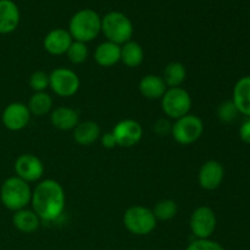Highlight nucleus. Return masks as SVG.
I'll use <instances>...</instances> for the list:
<instances>
[{"label":"nucleus","instance_id":"nucleus-9","mask_svg":"<svg viewBox=\"0 0 250 250\" xmlns=\"http://www.w3.org/2000/svg\"><path fill=\"white\" fill-rule=\"evenodd\" d=\"M217 225L216 215L209 207H199L190 216L189 226L197 239H209L215 232Z\"/></svg>","mask_w":250,"mask_h":250},{"label":"nucleus","instance_id":"nucleus-11","mask_svg":"<svg viewBox=\"0 0 250 250\" xmlns=\"http://www.w3.org/2000/svg\"><path fill=\"white\" fill-rule=\"evenodd\" d=\"M15 172L24 182H37L43 177L44 165L33 154H22L15 161Z\"/></svg>","mask_w":250,"mask_h":250},{"label":"nucleus","instance_id":"nucleus-8","mask_svg":"<svg viewBox=\"0 0 250 250\" xmlns=\"http://www.w3.org/2000/svg\"><path fill=\"white\" fill-rule=\"evenodd\" d=\"M80 78L77 73L66 67H58L49 75V87L58 97H73L80 89Z\"/></svg>","mask_w":250,"mask_h":250},{"label":"nucleus","instance_id":"nucleus-1","mask_svg":"<svg viewBox=\"0 0 250 250\" xmlns=\"http://www.w3.org/2000/svg\"><path fill=\"white\" fill-rule=\"evenodd\" d=\"M31 204L39 219L46 222L56 221L65 209V190L56 181L44 180L32 192Z\"/></svg>","mask_w":250,"mask_h":250},{"label":"nucleus","instance_id":"nucleus-25","mask_svg":"<svg viewBox=\"0 0 250 250\" xmlns=\"http://www.w3.org/2000/svg\"><path fill=\"white\" fill-rule=\"evenodd\" d=\"M178 207L175 200L172 199H161L156 203L155 208L153 209L154 216L158 221H168L172 220L177 215Z\"/></svg>","mask_w":250,"mask_h":250},{"label":"nucleus","instance_id":"nucleus-5","mask_svg":"<svg viewBox=\"0 0 250 250\" xmlns=\"http://www.w3.org/2000/svg\"><path fill=\"white\" fill-rule=\"evenodd\" d=\"M158 220L153 210L142 205L128 208L124 215V225L128 232L136 236H146L155 229Z\"/></svg>","mask_w":250,"mask_h":250},{"label":"nucleus","instance_id":"nucleus-22","mask_svg":"<svg viewBox=\"0 0 250 250\" xmlns=\"http://www.w3.org/2000/svg\"><path fill=\"white\" fill-rule=\"evenodd\" d=\"M144 60V50L139 43L129 41L121 45V61L127 67L136 68Z\"/></svg>","mask_w":250,"mask_h":250},{"label":"nucleus","instance_id":"nucleus-19","mask_svg":"<svg viewBox=\"0 0 250 250\" xmlns=\"http://www.w3.org/2000/svg\"><path fill=\"white\" fill-rule=\"evenodd\" d=\"M102 136V131L97 122L83 121L80 122L73 129V139L77 144L83 146H92Z\"/></svg>","mask_w":250,"mask_h":250},{"label":"nucleus","instance_id":"nucleus-30","mask_svg":"<svg viewBox=\"0 0 250 250\" xmlns=\"http://www.w3.org/2000/svg\"><path fill=\"white\" fill-rule=\"evenodd\" d=\"M153 129L156 136L165 137L167 134H170L171 131H172V124L167 119H159L155 122V125H154Z\"/></svg>","mask_w":250,"mask_h":250},{"label":"nucleus","instance_id":"nucleus-18","mask_svg":"<svg viewBox=\"0 0 250 250\" xmlns=\"http://www.w3.org/2000/svg\"><path fill=\"white\" fill-rule=\"evenodd\" d=\"M167 90L163 77L158 75H146L139 82V92L149 100L161 99Z\"/></svg>","mask_w":250,"mask_h":250},{"label":"nucleus","instance_id":"nucleus-7","mask_svg":"<svg viewBox=\"0 0 250 250\" xmlns=\"http://www.w3.org/2000/svg\"><path fill=\"white\" fill-rule=\"evenodd\" d=\"M204 132V124L202 119L197 115L188 114L181 119L176 120L172 124V134L173 139L181 146H189L195 143Z\"/></svg>","mask_w":250,"mask_h":250},{"label":"nucleus","instance_id":"nucleus-26","mask_svg":"<svg viewBox=\"0 0 250 250\" xmlns=\"http://www.w3.org/2000/svg\"><path fill=\"white\" fill-rule=\"evenodd\" d=\"M66 55H67L70 62L73 63V65H81V63L85 62L88 58L87 44L82 43V42L73 41Z\"/></svg>","mask_w":250,"mask_h":250},{"label":"nucleus","instance_id":"nucleus-21","mask_svg":"<svg viewBox=\"0 0 250 250\" xmlns=\"http://www.w3.org/2000/svg\"><path fill=\"white\" fill-rule=\"evenodd\" d=\"M12 224L22 233H33L38 229L41 219L37 216L33 210L22 209L15 211L12 216Z\"/></svg>","mask_w":250,"mask_h":250},{"label":"nucleus","instance_id":"nucleus-27","mask_svg":"<svg viewBox=\"0 0 250 250\" xmlns=\"http://www.w3.org/2000/svg\"><path fill=\"white\" fill-rule=\"evenodd\" d=\"M29 85L34 93L45 92L49 87V75L44 71H36L29 77Z\"/></svg>","mask_w":250,"mask_h":250},{"label":"nucleus","instance_id":"nucleus-13","mask_svg":"<svg viewBox=\"0 0 250 250\" xmlns=\"http://www.w3.org/2000/svg\"><path fill=\"white\" fill-rule=\"evenodd\" d=\"M225 177V168L216 160H208L198 172V182L205 190H215L221 186Z\"/></svg>","mask_w":250,"mask_h":250},{"label":"nucleus","instance_id":"nucleus-2","mask_svg":"<svg viewBox=\"0 0 250 250\" xmlns=\"http://www.w3.org/2000/svg\"><path fill=\"white\" fill-rule=\"evenodd\" d=\"M68 32L73 41L89 43L102 32V17L92 9L80 10L71 17Z\"/></svg>","mask_w":250,"mask_h":250},{"label":"nucleus","instance_id":"nucleus-10","mask_svg":"<svg viewBox=\"0 0 250 250\" xmlns=\"http://www.w3.org/2000/svg\"><path fill=\"white\" fill-rule=\"evenodd\" d=\"M111 132L116 139L117 146L121 148H132L137 146L143 137V128L141 124L131 119L117 122Z\"/></svg>","mask_w":250,"mask_h":250},{"label":"nucleus","instance_id":"nucleus-6","mask_svg":"<svg viewBox=\"0 0 250 250\" xmlns=\"http://www.w3.org/2000/svg\"><path fill=\"white\" fill-rule=\"evenodd\" d=\"M161 107L168 119L178 120L189 114L192 109V97L182 87L167 88L161 98Z\"/></svg>","mask_w":250,"mask_h":250},{"label":"nucleus","instance_id":"nucleus-32","mask_svg":"<svg viewBox=\"0 0 250 250\" xmlns=\"http://www.w3.org/2000/svg\"><path fill=\"white\" fill-rule=\"evenodd\" d=\"M239 136H241V139L244 143L250 144V120L243 122V125L239 128Z\"/></svg>","mask_w":250,"mask_h":250},{"label":"nucleus","instance_id":"nucleus-29","mask_svg":"<svg viewBox=\"0 0 250 250\" xmlns=\"http://www.w3.org/2000/svg\"><path fill=\"white\" fill-rule=\"evenodd\" d=\"M186 250H225L221 244L211 239H195Z\"/></svg>","mask_w":250,"mask_h":250},{"label":"nucleus","instance_id":"nucleus-12","mask_svg":"<svg viewBox=\"0 0 250 250\" xmlns=\"http://www.w3.org/2000/svg\"><path fill=\"white\" fill-rule=\"evenodd\" d=\"M31 116L32 115L26 104L15 102L5 107L1 115V121L7 129L16 132L28 126Z\"/></svg>","mask_w":250,"mask_h":250},{"label":"nucleus","instance_id":"nucleus-16","mask_svg":"<svg viewBox=\"0 0 250 250\" xmlns=\"http://www.w3.org/2000/svg\"><path fill=\"white\" fill-rule=\"evenodd\" d=\"M50 122L60 131H73L80 124V114L72 107L60 106L51 112Z\"/></svg>","mask_w":250,"mask_h":250},{"label":"nucleus","instance_id":"nucleus-15","mask_svg":"<svg viewBox=\"0 0 250 250\" xmlns=\"http://www.w3.org/2000/svg\"><path fill=\"white\" fill-rule=\"evenodd\" d=\"M20 9L12 0H0V34L12 33L19 27Z\"/></svg>","mask_w":250,"mask_h":250},{"label":"nucleus","instance_id":"nucleus-20","mask_svg":"<svg viewBox=\"0 0 250 250\" xmlns=\"http://www.w3.org/2000/svg\"><path fill=\"white\" fill-rule=\"evenodd\" d=\"M232 102L239 114L250 116V76L242 77L233 88Z\"/></svg>","mask_w":250,"mask_h":250},{"label":"nucleus","instance_id":"nucleus-4","mask_svg":"<svg viewBox=\"0 0 250 250\" xmlns=\"http://www.w3.org/2000/svg\"><path fill=\"white\" fill-rule=\"evenodd\" d=\"M133 31L132 21L122 12L110 11L102 17V32L109 42L122 45L132 41Z\"/></svg>","mask_w":250,"mask_h":250},{"label":"nucleus","instance_id":"nucleus-14","mask_svg":"<svg viewBox=\"0 0 250 250\" xmlns=\"http://www.w3.org/2000/svg\"><path fill=\"white\" fill-rule=\"evenodd\" d=\"M73 39L70 32L63 28H55L49 32L43 41V46L51 55H63L67 53Z\"/></svg>","mask_w":250,"mask_h":250},{"label":"nucleus","instance_id":"nucleus-28","mask_svg":"<svg viewBox=\"0 0 250 250\" xmlns=\"http://www.w3.org/2000/svg\"><path fill=\"white\" fill-rule=\"evenodd\" d=\"M238 110L234 106L233 102L229 100V102H225L220 105L219 110H217V116L221 120L222 122H231L233 121L234 119L238 115Z\"/></svg>","mask_w":250,"mask_h":250},{"label":"nucleus","instance_id":"nucleus-3","mask_svg":"<svg viewBox=\"0 0 250 250\" xmlns=\"http://www.w3.org/2000/svg\"><path fill=\"white\" fill-rule=\"evenodd\" d=\"M32 190L27 182L17 176L9 177L0 188V200L6 209L11 211L26 209L31 203Z\"/></svg>","mask_w":250,"mask_h":250},{"label":"nucleus","instance_id":"nucleus-17","mask_svg":"<svg viewBox=\"0 0 250 250\" xmlns=\"http://www.w3.org/2000/svg\"><path fill=\"white\" fill-rule=\"evenodd\" d=\"M94 60L103 67H111L121 61V45L112 42H104L99 44L94 51Z\"/></svg>","mask_w":250,"mask_h":250},{"label":"nucleus","instance_id":"nucleus-31","mask_svg":"<svg viewBox=\"0 0 250 250\" xmlns=\"http://www.w3.org/2000/svg\"><path fill=\"white\" fill-rule=\"evenodd\" d=\"M100 142H102V146L105 149H114L115 146H117L116 139H115L112 132H106V133L102 134L100 136Z\"/></svg>","mask_w":250,"mask_h":250},{"label":"nucleus","instance_id":"nucleus-24","mask_svg":"<svg viewBox=\"0 0 250 250\" xmlns=\"http://www.w3.org/2000/svg\"><path fill=\"white\" fill-rule=\"evenodd\" d=\"M27 107H28L31 115L38 117L45 116L46 114L50 112L51 107H53V99H51V97L46 92L34 93L29 98Z\"/></svg>","mask_w":250,"mask_h":250},{"label":"nucleus","instance_id":"nucleus-23","mask_svg":"<svg viewBox=\"0 0 250 250\" xmlns=\"http://www.w3.org/2000/svg\"><path fill=\"white\" fill-rule=\"evenodd\" d=\"M187 78V71L185 65L178 61L170 62L164 70L163 80L167 88L181 87Z\"/></svg>","mask_w":250,"mask_h":250}]
</instances>
